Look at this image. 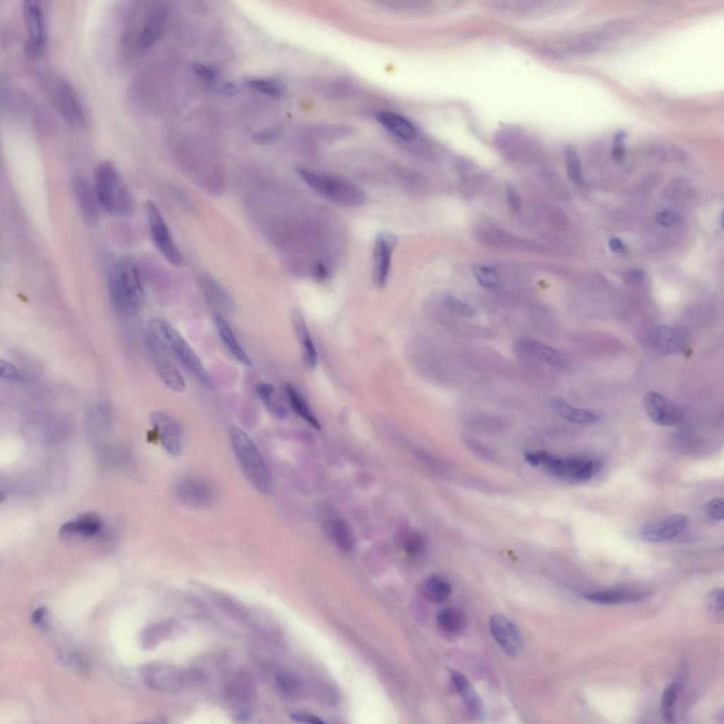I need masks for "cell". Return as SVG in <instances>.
<instances>
[{
	"label": "cell",
	"instance_id": "15",
	"mask_svg": "<svg viewBox=\"0 0 724 724\" xmlns=\"http://www.w3.org/2000/svg\"><path fill=\"white\" fill-rule=\"evenodd\" d=\"M23 16L28 35V49L33 54H39L45 45V27L43 13L36 0L23 2Z\"/></svg>",
	"mask_w": 724,
	"mask_h": 724
},
{
	"label": "cell",
	"instance_id": "31",
	"mask_svg": "<svg viewBox=\"0 0 724 724\" xmlns=\"http://www.w3.org/2000/svg\"><path fill=\"white\" fill-rule=\"evenodd\" d=\"M284 389L293 411L313 428L320 429V424L318 420L298 390L291 384L285 385Z\"/></svg>",
	"mask_w": 724,
	"mask_h": 724
},
{
	"label": "cell",
	"instance_id": "17",
	"mask_svg": "<svg viewBox=\"0 0 724 724\" xmlns=\"http://www.w3.org/2000/svg\"><path fill=\"white\" fill-rule=\"evenodd\" d=\"M688 519L680 513L671 515L663 520L644 526L641 531V538L648 542H661L671 539L686 528Z\"/></svg>",
	"mask_w": 724,
	"mask_h": 724
},
{
	"label": "cell",
	"instance_id": "42",
	"mask_svg": "<svg viewBox=\"0 0 724 724\" xmlns=\"http://www.w3.org/2000/svg\"><path fill=\"white\" fill-rule=\"evenodd\" d=\"M663 337H661V341L663 342V348L666 351H674L678 349L683 341L682 333L675 329H665Z\"/></svg>",
	"mask_w": 724,
	"mask_h": 724
},
{
	"label": "cell",
	"instance_id": "41",
	"mask_svg": "<svg viewBox=\"0 0 724 724\" xmlns=\"http://www.w3.org/2000/svg\"><path fill=\"white\" fill-rule=\"evenodd\" d=\"M444 303L450 312L459 317L471 318L476 315V310L473 307L452 295H447Z\"/></svg>",
	"mask_w": 724,
	"mask_h": 724
},
{
	"label": "cell",
	"instance_id": "40",
	"mask_svg": "<svg viewBox=\"0 0 724 724\" xmlns=\"http://www.w3.org/2000/svg\"><path fill=\"white\" fill-rule=\"evenodd\" d=\"M275 684L278 689L286 696H293L300 692V683L292 674L281 671L275 675Z\"/></svg>",
	"mask_w": 724,
	"mask_h": 724
},
{
	"label": "cell",
	"instance_id": "8",
	"mask_svg": "<svg viewBox=\"0 0 724 724\" xmlns=\"http://www.w3.org/2000/svg\"><path fill=\"white\" fill-rule=\"evenodd\" d=\"M145 213L155 246L170 264L179 267L182 263V255L159 209L153 202L148 201L145 205Z\"/></svg>",
	"mask_w": 724,
	"mask_h": 724
},
{
	"label": "cell",
	"instance_id": "48",
	"mask_svg": "<svg viewBox=\"0 0 724 724\" xmlns=\"http://www.w3.org/2000/svg\"><path fill=\"white\" fill-rule=\"evenodd\" d=\"M467 447L477 455L484 459H491L493 455L491 450L479 442L472 439H466Z\"/></svg>",
	"mask_w": 724,
	"mask_h": 724
},
{
	"label": "cell",
	"instance_id": "14",
	"mask_svg": "<svg viewBox=\"0 0 724 724\" xmlns=\"http://www.w3.org/2000/svg\"><path fill=\"white\" fill-rule=\"evenodd\" d=\"M150 421L164 449L173 456L179 455L182 435L177 421L164 411H156L151 414Z\"/></svg>",
	"mask_w": 724,
	"mask_h": 724
},
{
	"label": "cell",
	"instance_id": "18",
	"mask_svg": "<svg viewBox=\"0 0 724 724\" xmlns=\"http://www.w3.org/2000/svg\"><path fill=\"white\" fill-rule=\"evenodd\" d=\"M73 189L80 213L84 221L95 225L100 218V208L94 186L82 176H78L73 182Z\"/></svg>",
	"mask_w": 724,
	"mask_h": 724
},
{
	"label": "cell",
	"instance_id": "49",
	"mask_svg": "<svg viewBox=\"0 0 724 724\" xmlns=\"http://www.w3.org/2000/svg\"><path fill=\"white\" fill-rule=\"evenodd\" d=\"M506 197L510 207L515 211H518L521 206V198L511 185H507Z\"/></svg>",
	"mask_w": 724,
	"mask_h": 724
},
{
	"label": "cell",
	"instance_id": "35",
	"mask_svg": "<svg viewBox=\"0 0 724 724\" xmlns=\"http://www.w3.org/2000/svg\"><path fill=\"white\" fill-rule=\"evenodd\" d=\"M329 525L331 535L337 546L344 551H351L354 543L348 525L339 518L330 520Z\"/></svg>",
	"mask_w": 724,
	"mask_h": 724
},
{
	"label": "cell",
	"instance_id": "7",
	"mask_svg": "<svg viewBox=\"0 0 724 724\" xmlns=\"http://www.w3.org/2000/svg\"><path fill=\"white\" fill-rule=\"evenodd\" d=\"M563 2L557 1L518 0L494 1L487 6L501 16L515 19H530L547 16L561 8Z\"/></svg>",
	"mask_w": 724,
	"mask_h": 724
},
{
	"label": "cell",
	"instance_id": "26",
	"mask_svg": "<svg viewBox=\"0 0 724 724\" xmlns=\"http://www.w3.org/2000/svg\"><path fill=\"white\" fill-rule=\"evenodd\" d=\"M648 595L646 591L631 588L609 589L585 593L583 597L592 602L602 605H615L638 602Z\"/></svg>",
	"mask_w": 724,
	"mask_h": 724
},
{
	"label": "cell",
	"instance_id": "32",
	"mask_svg": "<svg viewBox=\"0 0 724 724\" xmlns=\"http://www.w3.org/2000/svg\"><path fill=\"white\" fill-rule=\"evenodd\" d=\"M452 587L450 583L438 576L428 578L422 585V592L426 599L434 603H441L450 596Z\"/></svg>",
	"mask_w": 724,
	"mask_h": 724
},
{
	"label": "cell",
	"instance_id": "51",
	"mask_svg": "<svg viewBox=\"0 0 724 724\" xmlns=\"http://www.w3.org/2000/svg\"><path fill=\"white\" fill-rule=\"evenodd\" d=\"M257 392L262 402L272 398L274 387L267 383H260L257 385Z\"/></svg>",
	"mask_w": 724,
	"mask_h": 724
},
{
	"label": "cell",
	"instance_id": "29",
	"mask_svg": "<svg viewBox=\"0 0 724 724\" xmlns=\"http://www.w3.org/2000/svg\"><path fill=\"white\" fill-rule=\"evenodd\" d=\"M551 404L563 419L574 424H592L599 419L597 415L592 411L574 407L561 397L553 398Z\"/></svg>",
	"mask_w": 724,
	"mask_h": 724
},
{
	"label": "cell",
	"instance_id": "28",
	"mask_svg": "<svg viewBox=\"0 0 724 724\" xmlns=\"http://www.w3.org/2000/svg\"><path fill=\"white\" fill-rule=\"evenodd\" d=\"M198 281L206 300L211 304L227 310L232 309L233 302L230 296L215 279L207 274H202Z\"/></svg>",
	"mask_w": 724,
	"mask_h": 724
},
{
	"label": "cell",
	"instance_id": "27",
	"mask_svg": "<svg viewBox=\"0 0 724 724\" xmlns=\"http://www.w3.org/2000/svg\"><path fill=\"white\" fill-rule=\"evenodd\" d=\"M214 320L218 337L229 354L241 364L251 366L252 361L237 340L224 317L219 313H215Z\"/></svg>",
	"mask_w": 724,
	"mask_h": 724
},
{
	"label": "cell",
	"instance_id": "22",
	"mask_svg": "<svg viewBox=\"0 0 724 724\" xmlns=\"http://www.w3.org/2000/svg\"><path fill=\"white\" fill-rule=\"evenodd\" d=\"M449 675L457 694L469 713L477 719L484 716L482 701L467 678L455 670H449Z\"/></svg>",
	"mask_w": 724,
	"mask_h": 724
},
{
	"label": "cell",
	"instance_id": "10",
	"mask_svg": "<svg viewBox=\"0 0 724 724\" xmlns=\"http://www.w3.org/2000/svg\"><path fill=\"white\" fill-rule=\"evenodd\" d=\"M52 98L59 112L74 126L85 123V115L78 98L71 85L64 80L57 81L52 88Z\"/></svg>",
	"mask_w": 724,
	"mask_h": 724
},
{
	"label": "cell",
	"instance_id": "13",
	"mask_svg": "<svg viewBox=\"0 0 724 724\" xmlns=\"http://www.w3.org/2000/svg\"><path fill=\"white\" fill-rule=\"evenodd\" d=\"M396 243V236L387 232L380 233L375 240L373 279L378 288H383L387 281L390 270L392 255Z\"/></svg>",
	"mask_w": 724,
	"mask_h": 724
},
{
	"label": "cell",
	"instance_id": "5",
	"mask_svg": "<svg viewBox=\"0 0 724 724\" xmlns=\"http://www.w3.org/2000/svg\"><path fill=\"white\" fill-rule=\"evenodd\" d=\"M296 172L315 192L338 204L356 207L362 205L365 201L363 192L349 181L302 168H297Z\"/></svg>",
	"mask_w": 724,
	"mask_h": 724
},
{
	"label": "cell",
	"instance_id": "24",
	"mask_svg": "<svg viewBox=\"0 0 724 724\" xmlns=\"http://www.w3.org/2000/svg\"><path fill=\"white\" fill-rule=\"evenodd\" d=\"M495 141L500 149L512 156L520 153L532 141L526 131L514 126L504 127L498 130Z\"/></svg>",
	"mask_w": 724,
	"mask_h": 724
},
{
	"label": "cell",
	"instance_id": "12",
	"mask_svg": "<svg viewBox=\"0 0 724 724\" xmlns=\"http://www.w3.org/2000/svg\"><path fill=\"white\" fill-rule=\"evenodd\" d=\"M489 629L494 639L508 655L517 656L521 653L522 636L510 619L503 614H496L490 619Z\"/></svg>",
	"mask_w": 724,
	"mask_h": 724
},
{
	"label": "cell",
	"instance_id": "9",
	"mask_svg": "<svg viewBox=\"0 0 724 724\" xmlns=\"http://www.w3.org/2000/svg\"><path fill=\"white\" fill-rule=\"evenodd\" d=\"M140 675L148 688L167 693L179 691L187 681V675L182 670L163 662L145 665L141 669Z\"/></svg>",
	"mask_w": 724,
	"mask_h": 724
},
{
	"label": "cell",
	"instance_id": "52",
	"mask_svg": "<svg viewBox=\"0 0 724 724\" xmlns=\"http://www.w3.org/2000/svg\"><path fill=\"white\" fill-rule=\"evenodd\" d=\"M609 248L611 251L617 254H625L627 252V248L624 244L622 240L619 238H612L609 239L608 243Z\"/></svg>",
	"mask_w": 724,
	"mask_h": 724
},
{
	"label": "cell",
	"instance_id": "44",
	"mask_svg": "<svg viewBox=\"0 0 724 724\" xmlns=\"http://www.w3.org/2000/svg\"><path fill=\"white\" fill-rule=\"evenodd\" d=\"M626 137V132L624 130H619L614 134L612 145V157L617 160H620L624 157Z\"/></svg>",
	"mask_w": 724,
	"mask_h": 724
},
{
	"label": "cell",
	"instance_id": "4",
	"mask_svg": "<svg viewBox=\"0 0 724 724\" xmlns=\"http://www.w3.org/2000/svg\"><path fill=\"white\" fill-rule=\"evenodd\" d=\"M230 439L238 462L248 481L260 494H269L272 487L271 472L254 443L237 426L231 428Z\"/></svg>",
	"mask_w": 724,
	"mask_h": 724
},
{
	"label": "cell",
	"instance_id": "16",
	"mask_svg": "<svg viewBox=\"0 0 724 724\" xmlns=\"http://www.w3.org/2000/svg\"><path fill=\"white\" fill-rule=\"evenodd\" d=\"M643 402L647 414L654 423L661 426H671L680 422L681 413L663 395L650 391L644 395Z\"/></svg>",
	"mask_w": 724,
	"mask_h": 724
},
{
	"label": "cell",
	"instance_id": "39",
	"mask_svg": "<svg viewBox=\"0 0 724 724\" xmlns=\"http://www.w3.org/2000/svg\"><path fill=\"white\" fill-rule=\"evenodd\" d=\"M472 272L477 282L483 287L494 288L500 284L498 274L494 269L482 264H474Z\"/></svg>",
	"mask_w": 724,
	"mask_h": 724
},
{
	"label": "cell",
	"instance_id": "20",
	"mask_svg": "<svg viewBox=\"0 0 724 724\" xmlns=\"http://www.w3.org/2000/svg\"><path fill=\"white\" fill-rule=\"evenodd\" d=\"M515 351L519 355L536 359L553 366H562L566 363L563 353L541 341L531 338H522L517 341Z\"/></svg>",
	"mask_w": 724,
	"mask_h": 724
},
{
	"label": "cell",
	"instance_id": "45",
	"mask_svg": "<svg viewBox=\"0 0 724 724\" xmlns=\"http://www.w3.org/2000/svg\"><path fill=\"white\" fill-rule=\"evenodd\" d=\"M723 499L715 498L709 501L706 506V509L711 518L717 520L723 519Z\"/></svg>",
	"mask_w": 724,
	"mask_h": 724
},
{
	"label": "cell",
	"instance_id": "47",
	"mask_svg": "<svg viewBox=\"0 0 724 724\" xmlns=\"http://www.w3.org/2000/svg\"><path fill=\"white\" fill-rule=\"evenodd\" d=\"M655 221L660 226L670 227L675 225L677 222V216L671 211L665 210L656 214Z\"/></svg>",
	"mask_w": 724,
	"mask_h": 724
},
{
	"label": "cell",
	"instance_id": "50",
	"mask_svg": "<svg viewBox=\"0 0 724 724\" xmlns=\"http://www.w3.org/2000/svg\"><path fill=\"white\" fill-rule=\"evenodd\" d=\"M291 718L292 720H295L296 722H299V723H312V724H322V723H325V721L323 720H322L320 718H319L317 716H313V715H311V714H309V713H293V714H292L291 716Z\"/></svg>",
	"mask_w": 724,
	"mask_h": 724
},
{
	"label": "cell",
	"instance_id": "11",
	"mask_svg": "<svg viewBox=\"0 0 724 724\" xmlns=\"http://www.w3.org/2000/svg\"><path fill=\"white\" fill-rule=\"evenodd\" d=\"M179 500L185 505L206 508L214 501V493L211 486L204 479L197 477H185L176 486Z\"/></svg>",
	"mask_w": 724,
	"mask_h": 724
},
{
	"label": "cell",
	"instance_id": "37",
	"mask_svg": "<svg viewBox=\"0 0 724 724\" xmlns=\"http://www.w3.org/2000/svg\"><path fill=\"white\" fill-rule=\"evenodd\" d=\"M680 687L681 684L679 681L675 680L668 684L663 692L662 699V711L664 720L667 723H672L674 721L675 717L672 708L677 699Z\"/></svg>",
	"mask_w": 724,
	"mask_h": 724
},
{
	"label": "cell",
	"instance_id": "2",
	"mask_svg": "<svg viewBox=\"0 0 724 724\" xmlns=\"http://www.w3.org/2000/svg\"><path fill=\"white\" fill-rule=\"evenodd\" d=\"M148 343L156 345L170 356L173 355L204 386L211 387V378L196 353L182 336L168 322L153 317L147 327Z\"/></svg>",
	"mask_w": 724,
	"mask_h": 724
},
{
	"label": "cell",
	"instance_id": "1",
	"mask_svg": "<svg viewBox=\"0 0 724 724\" xmlns=\"http://www.w3.org/2000/svg\"><path fill=\"white\" fill-rule=\"evenodd\" d=\"M107 288L112 305L123 316H134L142 309L145 294L138 265L129 256H123L110 269Z\"/></svg>",
	"mask_w": 724,
	"mask_h": 724
},
{
	"label": "cell",
	"instance_id": "3",
	"mask_svg": "<svg viewBox=\"0 0 724 724\" xmlns=\"http://www.w3.org/2000/svg\"><path fill=\"white\" fill-rule=\"evenodd\" d=\"M94 188L101 208L110 214L127 216L133 211V200L116 167L100 162L94 172Z\"/></svg>",
	"mask_w": 724,
	"mask_h": 724
},
{
	"label": "cell",
	"instance_id": "34",
	"mask_svg": "<svg viewBox=\"0 0 724 724\" xmlns=\"http://www.w3.org/2000/svg\"><path fill=\"white\" fill-rule=\"evenodd\" d=\"M436 619L442 629L453 634L460 633L465 626V615L460 609L453 607L440 610Z\"/></svg>",
	"mask_w": 724,
	"mask_h": 724
},
{
	"label": "cell",
	"instance_id": "21",
	"mask_svg": "<svg viewBox=\"0 0 724 724\" xmlns=\"http://www.w3.org/2000/svg\"><path fill=\"white\" fill-rule=\"evenodd\" d=\"M156 370L166 386L177 392L185 389V382L181 374L171 363L170 356L162 349L148 346Z\"/></svg>",
	"mask_w": 724,
	"mask_h": 724
},
{
	"label": "cell",
	"instance_id": "46",
	"mask_svg": "<svg viewBox=\"0 0 724 724\" xmlns=\"http://www.w3.org/2000/svg\"><path fill=\"white\" fill-rule=\"evenodd\" d=\"M425 547L424 540L418 534L412 535L407 542L406 550L411 556L421 554Z\"/></svg>",
	"mask_w": 724,
	"mask_h": 724
},
{
	"label": "cell",
	"instance_id": "25",
	"mask_svg": "<svg viewBox=\"0 0 724 724\" xmlns=\"http://www.w3.org/2000/svg\"><path fill=\"white\" fill-rule=\"evenodd\" d=\"M377 121L394 136L404 140H414L417 135L415 125L407 117L390 111L375 113Z\"/></svg>",
	"mask_w": 724,
	"mask_h": 724
},
{
	"label": "cell",
	"instance_id": "36",
	"mask_svg": "<svg viewBox=\"0 0 724 724\" xmlns=\"http://www.w3.org/2000/svg\"><path fill=\"white\" fill-rule=\"evenodd\" d=\"M566 171L572 182L578 185L583 184V174L578 152L572 145H567L564 148Z\"/></svg>",
	"mask_w": 724,
	"mask_h": 724
},
{
	"label": "cell",
	"instance_id": "19",
	"mask_svg": "<svg viewBox=\"0 0 724 724\" xmlns=\"http://www.w3.org/2000/svg\"><path fill=\"white\" fill-rule=\"evenodd\" d=\"M101 520L94 513L81 514L64 523L59 529L63 540H83L97 534L101 528Z\"/></svg>",
	"mask_w": 724,
	"mask_h": 724
},
{
	"label": "cell",
	"instance_id": "23",
	"mask_svg": "<svg viewBox=\"0 0 724 724\" xmlns=\"http://www.w3.org/2000/svg\"><path fill=\"white\" fill-rule=\"evenodd\" d=\"M255 693V684L252 675L246 670H239L229 681L226 696L235 705L249 703Z\"/></svg>",
	"mask_w": 724,
	"mask_h": 724
},
{
	"label": "cell",
	"instance_id": "53",
	"mask_svg": "<svg viewBox=\"0 0 724 724\" xmlns=\"http://www.w3.org/2000/svg\"><path fill=\"white\" fill-rule=\"evenodd\" d=\"M46 614V609L44 607H40L35 610L32 614V622L40 627L45 625L44 617Z\"/></svg>",
	"mask_w": 724,
	"mask_h": 724
},
{
	"label": "cell",
	"instance_id": "30",
	"mask_svg": "<svg viewBox=\"0 0 724 724\" xmlns=\"http://www.w3.org/2000/svg\"><path fill=\"white\" fill-rule=\"evenodd\" d=\"M175 622L167 621L146 627L140 634L141 645L145 650H151L166 640L172 634Z\"/></svg>",
	"mask_w": 724,
	"mask_h": 724
},
{
	"label": "cell",
	"instance_id": "6",
	"mask_svg": "<svg viewBox=\"0 0 724 724\" xmlns=\"http://www.w3.org/2000/svg\"><path fill=\"white\" fill-rule=\"evenodd\" d=\"M536 465H542L550 475L576 481H585L597 474L601 463L581 458H559L545 451L533 452Z\"/></svg>",
	"mask_w": 724,
	"mask_h": 724
},
{
	"label": "cell",
	"instance_id": "43",
	"mask_svg": "<svg viewBox=\"0 0 724 724\" xmlns=\"http://www.w3.org/2000/svg\"><path fill=\"white\" fill-rule=\"evenodd\" d=\"M0 377L1 379L14 382L25 380V375L20 369L13 363L2 359L0 361Z\"/></svg>",
	"mask_w": 724,
	"mask_h": 724
},
{
	"label": "cell",
	"instance_id": "33",
	"mask_svg": "<svg viewBox=\"0 0 724 724\" xmlns=\"http://www.w3.org/2000/svg\"><path fill=\"white\" fill-rule=\"evenodd\" d=\"M293 325L303 349L305 361L310 367L315 366L317 352L303 318L298 313L293 316Z\"/></svg>",
	"mask_w": 724,
	"mask_h": 724
},
{
	"label": "cell",
	"instance_id": "38",
	"mask_svg": "<svg viewBox=\"0 0 724 724\" xmlns=\"http://www.w3.org/2000/svg\"><path fill=\"white\" fill-rule=\"evenodd\" d=\"M723 594L721 588L713 590L707 597L706 610L711 620L717 624L723 621Z\"/></svg>",
	"mask_w": 724,
	"mask_h": 724
},
{
	"label": "cell",
	"instance_id": "54",
	"mask_svg": "<svg viewBox=\"0 0 724 724\" xmlns=\"http://www.w3.org/2000/svg\"><path fill=\"white\" fill-rule=\"evenodd\" d=\"M627 276L633 281H640L644 278V272L640 269L634 268L628 271Z\"/></svg>",
	"mask_w": 724,
	"mask_h": 724
}]
</instances>
